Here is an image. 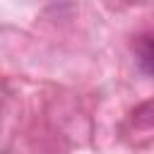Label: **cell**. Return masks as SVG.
<instances>
[{
	"label": "cell",
	"instance_id": "1",
	"mask_svg": "<svg viewBox=\"0 0 154 154\" xmlns=\"http://www.w3.org/2000/svg\"><path fill=\"white\" fill-rule=\"evenodd\" d=\"M135 55H137V65L140 70L149 77L152 75V38L149 36H142L135 46Z\"/></svg>",
	"mask_w": 154,
	"mask_h": 154
},
{
	"label": "cell",
	"instance_id": "2",
	"mask_svg": "<svg viewBox=\"0 0 154 154\" xmlns=\"http://www.w3.org/2000/svg\"><path fill=\"white\" fill-rule=\"evenodd\" d=\"M0 113H2V101H0Z\"/></svg>",
	"mask_w": 154,
	"mask_h": 154
}]
</instances>
